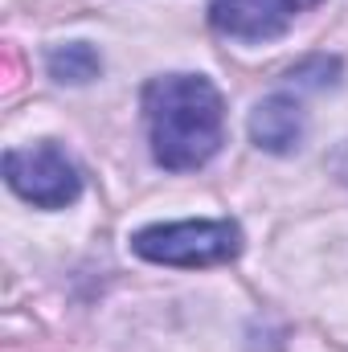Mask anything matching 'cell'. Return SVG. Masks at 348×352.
<instances>
[{
	"label": "cell",
	"mask_w": 348,
	"mask_h": 352,
	"mask_svg": "<svg viewBox=\"0 0 348 352\" xmlns=\"http://www.w3.org/2000/svg\"><path fill=\"white\" fill-rule=\"evenodd\" d=\"M4 180L17 197H25L37 209H66L83 192V176L54 144H29L12 148L4 156Z\"/></svg>",
	"instance_id": "cell-3"
},
{
	"label": "cell",
	"mask_w": 348,
	"mask_h": 352,
	"mask_svg": "<svg viewBox=\"0 0 348 352\" xmlns=\"http://www.w3.org/2000/svg\"><path fill=\"white\" fill-rule=\"evenodd\" d=\"M303 0H213L209 21L234 41H274L291 29Z\"/></svg>",
	"instance_id": "cell-4"
},
{
	"label": "cell",
	"mask_w": 348,
	"mask_h": 352,
	"mask_svg": "<svg viewBox=\"0 0 348 352\" xmlns=\"http://www.w3.org/2000/svg\"><path fill=\"white\" fill-rule=\"evenodd\" d=\"M332 168H336V176H340V180L348 184V144L340 148V152H336V160H332Z\"/></svg>",
	"instance_id": "cell-8"
},
{
	"label": "cell",
	"mask_w": 348,
	"mask_h": 352,
	"mask_svg": "<svg viewBox=\"0 0 348 352\" xmlns=\"http://www.w3.org/2000/svg\"><path fill=\"white\" fill-rule=\"evenodd\" d=\"M287 82L295 90H328V87L340 82V62L328 58V54H316V58L299 62V66L287 74Z\"/></svg>",
	"instance_id": "cell-7"
},
{
	"label": "cell",
	"mask_w": 348,
	"mask_h": 352,
	"mask_svg": "<svg viewBox=\"0 0 348 352\" xmlns=\"http://www.w3.org/2000/svg\"><path fill=\"white\" fill-rule=\"evenodd\" d=\"M131 250L164 266H213L230 263L242 250V230L234 221H176L148 226L131 238Z\"/></svg>",
	"instance_id": "cell-2"
},
{
	"label": "cell",
	"mask_w": 348,
	"mask_h": 352,
	"mask_svg": "<svg viewBox=\"0 0 348 352\" xmlns=\"http://www.w3.org/2000/svg\"><path fill=\"white\" fill-rule=\"evenodd\" d=\"M45 66H50V74H54L58 82L83 87V82H90V78H98V70H102V58L90 50L87 41H70V45H58V50H50Z\"/></svg>",
	"instance_id": "cell-6"
},
{
	"label": "cell",
	"mask_w": 348,
	"mask_h": 352,
	"mask_svg": "<svg viewBox=\"0 0 348 352\" xmlns=\"http://www.w3.org/2000/svg\"><path fill=\"white\" fill-rule=\"evenodd\" d=\"M144 115L152 131V156L173 173L201 168L226 140L221 94L201 74L152 78L144 87Z\"/></svg>",
	"instance_id": "cell-1"
},
{
	"label": "cell",
	"mask_w": 348,
	"mask_h": 352,
	"mask_svg": "<svg viewBox=\"0 0 348 352\" xmlns=\"http://www.w3.org/2000/svg\"><path fill=\"white\" fill-rule=\"evenodd\" d=\"M250 140L262 152H274V156L299 148V140H303V111H299V102L287 98V94L262 98L250 111Z\"/></svg>",
	"instance_id": "cell-5"
}]
</instances>
